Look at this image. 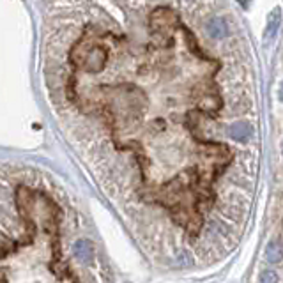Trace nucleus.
<instances>
[{
    "instance_id": "1",
    "label": "nucleus",
    "mask_w": 283,
    "mask_h": 283,
    "mask_svg": "<svg viewBox=\"0 0 283 283\" xmlns=\"http://www.w3.org/2000/svg\"><path fill=\"white\" fill-rule=\"evenodd\" d=\"M279 23H281V13H279V9H274L267 18V25H265V30H264V43L269 44L274 41L276 34H278V29H279Z\"/></svg>"
},
{
    "instance_id": "2",
    "label": "nucleus",
    "mask_w": 283,
    "mask_h": 283,
    "mask_svg": "<svg viewBox=\"0 0 283 283\" xmlns=\"http://www.w3.org/2000/svg\"><path fill=\"white\" fill-rule=\"evenodd\" d=\"M265 258L271 264H279L283 260V243L279 239H272L265 248Z\"/></svg>"
},
{
    "instance_id": "3",
    "label": "nucleus",
    "mask_w": 283,
    "mask_h": 283,
    "mask_svg": "<svg viewBox=\"0 0 283 283\" xmlns=\"http://www.w3.org/2000/svg\"><path fill=\"white\" fill-rule=\"evenodd\" d=\"M250 124L248 122H235V124L230 126V129H228V135H230L232 140H235V142H244V140H248V136H250Z\"/></svg>"
},
{
    "instance_id": "4",
    "label": "nucleus",
    "mask_w": 283,
    "mask_h": 283,
    "mask_svg": "<svg viewBox=\"0 0 283 283\" xmlns=\"http://www.w3.org/2000/svg\"><path fill=\"white\" fill-rule=\"evenodd\" d=\"M227 23L221 18H213L209 23H207V32H209L211 37L214 39H221V37L227 36Z\"/></svg>"
},
{
    "instance_id": "5",
    "label": "nucleus",
    "mask_w": 283,
    "mask_h": 283,
    "mask_svg": "<svg viewBox=\"0 0 283 283\" xmlns=\"http://www.w3.org/2000/svg\"><path fill=\"white\" fill-rule=\"evenodd\" d=\"M74 251H76V257H80L81 260H87L92 253L90 246H88V243H85V241H80V243L74 246Z\"/></svg>"
},
{
    "instance_id": "6",
    "label": "nucleus",
    "mask_w": 283,
    "mask_h": 283,
    "mask_svg": "<svg viewBox=\"0 0 283 283\" xmlns=\"http://www.w3.org/2000/svg\"><path fill=\"white\" fill-rule=\"evenodd\" d=\"M262 281H278V274H274L272 271H265L264 274L260 276Z\"/></svg>"
},
{
    "instance_id": "7",
    "label": "nucleus",
    "mask_w": 283,
    "mask_h": 283,
    "mask_svg": "<svg viewBox=\"0 0 283 283\" xmlns=\"http://www.w3.org/2000/svg\"><path fill=\"white\" fill-rule=\"evenodd\" d=\"M278 100L283 101V83L279 85V88H278Z\"/></svg>"
},
{
    "instance_id": "8",
    "label": "nucleus",
    "mask_w": 283,
    "mask_h": 283,
    "mask_svg": "<svg viewBox=\"0 0 283 283\" xmlns=\"http://www.w3.org/2000/svg\"><path fill=\"white\" fill-rule=\"evenodd\" d=\"M281 152H283V145H281Z\"/></svg>"
}]
</instances>
